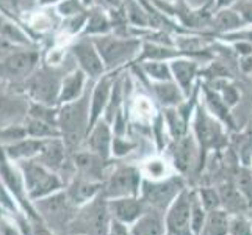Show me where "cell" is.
I'll return each instance as SVG.
<instances>
[{
  "label": "cell",
  "mask_w": 252,
  "mask_h": 235,
  "mask_svg": "<svg viewBox=\"0 0 252 235\" xmlns=\"http://www.w3.org/2000/svg\"><path fill=\"white\" fill-rule=\"evenodd\" d=\"M88 147H90V152L102 157L103 160L110 155L111 136H110V129L107 124H97V127L93 129L91 135L88 136Z\"/></svg>",
  "instance_id": "18"
},
{
  "label": "cell",
  "mask_w": 252,
  "mask_h": 235,
  "mask_svg": "<svg viewBox=\"0 0 252 235\" xmlns=\"http://www.w3.org/2000/svg\"><path fill=\"white\" fill-rule=\"evenodd\" d=\"M16 165L21 171L25 193L30 201L63 190V180L60 179L58 174L46 168L36 159H25L16 162Z\"/></svg>",
  "instance_id": "3"
},
{
  "label": "cell",
  "mask_w": 252,
  "mask_h": 235,
  "mask_svg": "<svg viewBox=\"0 0 252 235\" xmlns=\"http://www.w3.org/2000/svg\"><path fill=\"white\" fill-rule=\"evenodd\" d=\"M60 90L62 88H58L57 78L46 72L34 75L29 82L30 94L41 105H52L57 101V98H60Z\"/></svg>",
  "instance_id": "11"
},
{
  "label": "cell",
  "mask_w": 252,
  "mask_h": 235,
  "mask_svg": "<svg viewBox=\"0 0 252 235\" xmlns=\"http://www.w3.org/2000/svg\"><path fill=\"white\" fill-rule=\"evenodd\" d=\"M34 159L44 165L46 168H49L50 171L62 174L63 171H66V165H67L66 144L57 140V138H50L49 141H44L41 152Z\"/></svg>",
  "instance_id": "12"
},
{
  "label": "cell",
  "mask_w": 252,
  "mask_h": 235,
  "mask_svg": "<svg viewBox=\"0 0 252 235\" xmlns=\"http://www.w3.org/2000/svg\"><path fill=\"white\" fill-rule=\"evenodd\" d=\"M191 212H193V196L182 190L168 208L166 229L171 235H194L191 229Z\"/></svg>",
  "instance_id": "5"
},
{
  "label": "cell",
  "mask_w": 252,
  "mask_h": 235,
  "mask_svg": "<svg viewBox=\"0 0 252 235\" xmlns=\"http://www.w3.org/2000/svg\"><path fill=\"white\" fill-rule=\"evenodd\" d=\"M225 101H227L230 105L237 102V93L233 91V88H229L227 91H225Z\"/></svg>",
  "instance_id": "46"
},
{
  "label": "cell",
  "mask_w": 252,
  "mask_h": 235,
  "mask_svg": "<svg viewBox=\"0 0 252 235\" xmlns=\"http://www.w3.org/2000/svg\"><path fill=\"white\" fill-rule=\"evenodd\" d=\"M138 188H140V172L126 167L116 169L108 177V180L102 185V195L107 199L136 196Z\"/></svg>",
  "instance_id": "6"
},
{
  "label": "cell",
  "mask_w": 252,
  "mask_h": 235,
  "mask_svg": "<svg viewBox=\"0 0 252 235\" xmlns=\"http://www.w3.org/2000/svg\"><path fill=\"white\" fill-rule=\"evenodd\" d=\"M240 22L238 16L233 13V11H222L218 19H216V24H218V29H232V27H237Z\"/></svg>",
  "instance_id": "37"
},
{
  "label": "cell",
  "mask_w": 252,
  "mask_h": 235,
  "mask_svg": "<svg viewBox=\"0 0 252 235\" xmlns=\"http://www.w3.org/2000/svg\"><path fill=\"white\" fill-rule=\"evenodd\" d=\"M42 146H44V140H38V138H24V140L17 141L14 144L2 146L5 155L11 162H21L25 159H34L41 152Z\"/></svg>",
  "instance_id": "14"
},
{
  "label": "cell",
  "mask_w": 252,
  "mask_h": 235,
  "mask_svg": "<svg viewBox=\"0 0 252 235\" xmlns=\"http://www.w3.org/2000/svg\"><path fill=\"white\" fill-rule=\"evenodd\" d=\"M133 113L140 119H149L154 113V107H152L151 101L147 98H143V96L141 98H136L135 105H133Z\"/></svg>",
  "instance_id": "34"
},
{
  "label": "cell",
  "mask_w": 252,
  "mask_h": 235,
  "mask_svg": "<svg viewBox=\"0 0 252 235\" xmlns=\"http://www.w3.org/2000/svg\"><path fill=\"white\" fill-rule=\"evenodd\" d=\"M108 235H130V231L127 229V224L121 223L118 220H111Z\"/></svg>",
  "instance_id": "44"
},
{
  "label": "cell",
  "mask_w": 252,
  "mask_h": 235,
  "mask_svg": "<svg viewBox=\"0 0 252 235\" xmlns=\"http://www.w3.org/2000/svg\"><path fill=\"white\" fill-rule=\"evenodd\" d=\"M187 2H188L191 6H202L205 2H208V0H187Z\"/></svg>",
  "instance_id": "48"
},
{
  "label": "cell",
  "mask_w": 252,
  "mask_h": 235,
  "mask_svg": "<svg viewBox=\"0 0 252 235\" xmlns=\"http://www.w3.org/2000/svg\"><path fill=\"white\" fill-rule=\"evenodd\" d=\"M168 124L171 127V132H172L174 136L179 138L182 134H184V130H185L184 121L180 119V116L177 115L176 111H168Z\"/></svg>",
  "instance_id": "40"
},
{
  "label": "cell",
  "mask_w": 252,
  "mask_h": 235,
  "mask_svg": "<svg viewBox=\"0 0 252 235\" xmlns=\"http://www.w3.org/2000/svg\"><path fill=\"white\" fill-rule=\"evenodd\" d=\"M107 29H108V21L102 14L95 13V14L91 16L90 24H88V32H91V33H100V32H105Z\"/></svg>",
  "instance_id": "39"
},
{
  "label": "cell",
  "mask_w": 252,
  "mask_h": 235,
  "mask_svg": "<svg viewBox=\"0 0 252 235\" xmlns=\"http://www.w3.org/2000/svg\"><path fill=\"white\" fill-rule=\"evenodd\" d=\"M172 69H174V74H176V78L179 80L180 86L188 93L191 80H193L194 72H196V65L189 63V62H177V63H174Z\"/></svg>",
  "instance_id": "27"
},
{
  "label": "cell",
  "mask_w": 252,
  "mask_h": 235,
  "mask_svg": "<svg viewBox=\"0 0 252 235\" xmlns=\"http://www.w3.org/2000/svg\"><path fill=\"white\" fill-rule=\"evenodd\" d=\"M0 235H22L19 226L6 212L0 213Z\"/></svg>",
  "instance_id": "33"
},
{
  "label": "cell",
  "mask_w": 252,
  "mask_h": 235,
  "mask_svg": "<svg viewBox=\"0 0 252 235\" xmlns=\"http://www.w3.org/2000/svg\"><path fill=\"white\" fill-rule=\"evenodd\" d=\"M201 202L207 212H212L220 208L221 205V198H220V191H215L212 188H205L201 191Z\"/></svg>",
  "instance_id": "31"
},
{
  "label": "cell",
  "mask_w": 252,
  "mask_h": 235,
  "mask_svg": "<svg viewBox=\"0 0 252 235\" xmlns=\"http://www.w3.org/2000/svg\"><path fill=\"white\" fill-rule=\"evenodd\" d=\"M75 58L79 60L80 66L85 72H88L93 77H97L103 72V63L97 52L88 42H80L74 47Z\"/></svg>",
  "instance_id": "15"
},
{
  "label": "cell",
  "mask_w": 252,
  "mask_h": 235,
  "mask_svg": "<svg viewBox=\"0 0 252 235\" xmlns=\"http://www.w3.org/2000/svg\"><path fill=\"white\" fill-rule=\"evenodd\" d=\"M230 235H252V228L246 218L243 216H235L230 220V228H229Z\"/></svg>",
  "instance_id": "35"
},
{
  "label": "cell",
  "mask_w": 252,
  "mask_h": 235,
  "mask_svg": "<svg viewBox=\"0 0 252 235\" xmlns=\"http://www.w3.org/2000/svg\"><path fill=\"white\" fill-rule=\"evenodd\" d=\"M194 162V143L191 138H182L174 151V165L180 172H188Z\"/></svg>",
  "instance_id": "20"
},
{
  "label": "cell",
  "mask_w": 252,
  "mask_h": 235,
  "mask_svg": "<svg viewBox=\"0 0 252 235\" xmlns=\"http://www.w3.org/2000/svg\"><path fill=\"white\" fill-rule=\"evenodd\" d=\"M27 129L22 126H6L0 129V144L2 146H8V144H14L17 141L27 138Z\"/></svg>",
  "instance_id": "28"
},
{
  "label": "cell",
  "mask_w": 252,
  "mask_h": 235,
  "mask_svg": "<svg viewBox=\"0 0 252 235\" xmlns=\"http://www.w3.org/2000/svg\"><path fill=\"white\" fill-rule=\"evenodd\" d=\"M29 2H34V0H29Z\"/></svg>",
  "instance_id": "50"
},
{
  "label": "cell",
  "mask_w": 252,
  "mask_h": 235,
  "mask_svg": "<svg viewBox=\"0 0 252 235\" xmlns=\"http://www.w3.org/2000/svg\"><path fill=\"white\" fill-rule=\"evenodd\" d=\"M111 220L108 199L100 193L77 208L69 235H108Z\"/></svg>",
  "instance_id": "2"
},
{
  "label": "cell",
  "mask_w": 252,
  "mask_h": 235,
  "mask_svg": "<svg viewBox=\"0 0 252 235\" xmlns=\"http://www.w3.org/2000/svg\"><path fill=\"white\" fill-rule=\"evenodd\" d=\"M164 229L166 226L158 210H146L141 218L133 223L130 235H164Z\"/></svg>",
  "instance_id": "17"
},
{
  "label": "cell",
  "mask_w": 252,
  "mask_h": 235,
  "mask_svg": "<svg viewBox=\"0 0 252 235\" xmlns=\"http://www.w3.org/2000/svg\"><path fill=\"white\" fill-rule=\"evenodd\" d=\"M83 2H91V0H83Z\"/></svg>",
  "instance_id": "49"
},
{
  "label": "cell",
  "mask_w": 252,
  "mask_h": 235,
  "mask_svg": "<svg viewBox=\"0 0 252 235\" xmlns=\"http://www.w3.org/2000/svg\"><path fill=\"white\" fill-rule=\"evenodd\" d=\"M143 201L146 205L152 207L154 210H163L168 208L172 201L179 196L182 191V185L177 180H152L143 184Z\"/></svg>",
  "instance_id": "7"
},
{
  "label": "cell",
  "mask_w": 252,
  "mask_h": 235,
  "mask_svg": "<svg viewBox=\"0 0 252 235\" xmlns=\"http://www.w3.org/2000/svg\"><path fill=\"white\" fill-rule=\"evenodd\" d=\"M144 174L152 180H160L168 174L166 163H164L163 160H160V159L149 160L144 165Z\"/></svg>",
  "instance_id": "30"
},
{
  "label": "cell",
  "mask_w": 252,
  "mask_h": 235,
  "mask_svg": "<svg viewBox=\"0 0 252 235\" xmlns=\"http://www.w3.org/2000/svg\"><path fill=\"white\" fill-rule=\"evenodd\" d=\"M34 29H38L39 32H44V30H49L50 29V25H52V22H50V19L46 16V14H36L32 19V22H30Z\"/></svg>",
  "instance_id": "43"
},
{
  "label": "cell",
  "mask_w": 252,
  "mask_h": 235,
  "mask_svg": "<svg viewBox=\"0 0 252 235\" xmlns=\"http://www.w3.org/2000/svg\"><path fill=\"white\" fill-rule=\"evenodd\" d=\"M146 71L149 75L154 78H158V80H169V71L168 67L161 65V63H149L146 65Z\"/></svg>",
  "instance_id": "38"
},
{
  "label": "cell",
  "mask_w": 252,
  "mask_h": 235,
  "mask_svg": "<svg viewBox=\"0 0 252 235\" xmlns=\"http://www.w3.org/2000/svg\"><path fill=\"white\" fill-rule=\"evenodd\" d=\"M197 136L205 147H213L221 144V130L210 118L205 115H199L196 123Z\"/></svg>",
  "instance_id": "19"
},
{
  "label": "cell",
  "mask_w": 252,
  "mask_h": 235,
  "mask_svg": "<svg viewBox=\"0 0 252 235\" xmlns=\"http://www.w3.org/2000/svg\"><path fill=\"white\" fill-rule=\"evenodd\" d=\"M27 135L32 138H38V140H42V138H58L62 135L58 129H55V126L52 123H47L44 119H38L30 116V119L27 121Z\"/></svg>",
  "instance_id": "22"
},
{
  "label": "cell",
  "mask_w": 252,
  "mask_h": 235,
  "mask_svg": "<svg viewBox=\"0 0 252 235\" xmlns=\"http://www.w3.org/2000/svg\"><path fill=\"white\" fill-rule=\"evenodd\" d=\"M97 2L105 6H116L119 3V0H97Z\"/></svg>",
  "instance_id": "47"
},
{
  "label": "cell",
  "mask_w": 252,
  "mask_h": 235,
  "mask_svg": "<svg viewBox=\"0 0 252 235\" xmlns=\"http://www.w3.org/2000/svg\"><path fill=\"white\" fill-rule=\"evenodd\" d=\"M36 62L38 55L34 52H16L0 63V74L10 78L25 77L33 71Z\"/></svg>",
  "instance_id": "10"
},
{
  "label": "cell",
  "mask_w": 252,
  "mask_h": 235,
  "mask_svg": "<svg viewBox=\"0 0 252 235\" xmlns=\"http://www.w3.org/2000/svg\"><path fill=\"white\" fill-rule=\"evenodd\" d=\"M240 10H241L243 16H245L248 21H251V22H252V2L243 3V5L240 6Z\"/></svg>",
  "instance_id": "45"
},
{
  "label": "cell",
  "mask_w": 252,
  "mask_h": 235,
  "mask_svg": "<svg viewBox=\"0 0 252 235\" xmlns=\"http://www.w3.org/2000/svg\"><path fill=\"white\" fill-rule=\"evenodd\" d=\"M83 86V74L82 72H75L71 77H67L62 90H60V101L62 102H72L74 99H77V96L80 94Z\"/></svg>",
  "instance_id": "25"
},
{
  "label": "cell",
  "mask_w": 252,
  "mask_h": 235,
  "mask_svg": "<svg viewBox=\"0 0 252 235\" xmlns=\"http://www.w3.org/2000/svg\"><path fill=\"white\" fill-rule=\"evenodd\" d=\"M66 193L75 207H80L102 193V184L100 182L83 179V177H79V179L75 177L71 184L67 185Z\"/></svg>",
  "instance_id": "13"
},
{
  "label": "cell",
  "mask_w": 252,
  "mask_h": 235,
  "mask_svg": "<svg viewBox=\"0 0 252 235\" xmlns=\"http://www.w3.org/2000/svg\"><path fill=\"white\" fill-rule=\"evenodd\" d=\"M102 157L93 152H80L74 155L75 168L80 171V177L99 182L102 174Z\"/></svg>",
  "instance_id": "16"
},
{
  "label": "cell",
  "mask_w": 252,
  "mask_h": 235,
  "mask_svg": "<svg viewBox=\"0 0 252 235\" xmlns=\"http://www.w3.org/2000/svg\"><path fill=\"white\" fill-rule=\"evenodd\" d=\"M205 208L202 202L193 196V212H191V229H193L194 235H199L202 232L204 226H205Z\"/></svg>",
  "instance_id": "29"
},
{
  "label": "cell",
  "mask_w": 252,
  "mask_h": 235,
  "mask_svg": "<svg viewBox=\"0 0 252 235\" xmlns=\"http://www.w3.org/2000/svg\"><path fill=\"white\" fill-rule=\"evenodd\" d=\"M237 188L246 199L248 204H252V176L246 171H241L237 177Z\"/></svg>",
  "instance_id": "32"
},
{
  "label": "cell",
  "mask_w": 252,
  "mask_h": 235,
  "mask_svg": "<svg viewBox=\"0 0 252 235\" xmlns=\"http://www.w3.org/2000/svg\"><path fill=\"white\" fill-rule=\"evenodd\" d=\"M95 46L99 49V54L102 55L103 62L113 66L121 63L123 60L128 58L133 54L138 44L135 41H119L111 38H102L95 41Z\"/></svg>",
  "instance_id": "9"
},
{
  "label": "cell",
  "mask_w": 252,
  "mask_h": 235,
  "mask_svg": "<svg viewBox=\"0 0 252 235\" xmlns=\"http://www.w3.org/2000/svg\"><path fill=\"white\" fill-rule=\"evenodd\" d=\"M32 204L34 212L55 235H69V228L79 207L72 204L66 190H58L44 198L34 199Z\"/></svg>",
  "instance_id": "1"
},
{
  "label": "cell",
  "mask_w": 252,
  "mask_h": 235,
  "mask_svg": "<svg viewBox=\"0 0 252 235\" xmlns=\"http://www.w3.org/2000/svg\"><path fill=\"white\" fill-rule=\"evenodd\" d=\"M155 91H157L158 98L166 103L177 102V99H179L177 88L172 85H158V86H155Z\"/></svg>",
  "instance_id": "36"
},
{
  "label": "cell",
  "mask_w": 252,
  "mask_h": 235,
  "mask_svg": "<svg viewBox=\"0 0 252 235\" xmlns=\"http://www.w3.org/2000/svg\"><path fill=\"white\" fill-rule=\"evenodd\" d=\"M146 204L143 199L136 196L115 198L108 199V208L113 220H118L124 224H133L146 213Z\"/></svg>",
  "instance_id": "8"
},
{
  "label": "cell",
  "mask_w": 252,
  "mask_h": 235,
  "mask_svg": "<svg viewBox=\"0 0 252 235\" xmlns=\"http://www.w3.org/2000/svg\"><path fill=\"white\" fill-rule=\"evenodd\" d=\"M108 101V83L103 82L97 86V90L93 94V102H91V108H90V127L97 123V119L100 116L102 110L105 108Z\"/></svg>",
  "instance_id": "24"
},
{
  "label": "cell",
  "mask_w": 252,
  "mask_h": 235,
  "mask_svg": "<svg viewBox=\"0 0 252 235\" xmlns=\"http://www.w3.org/2000/svg\"><path fill=\"white\" fill-rule=\"evenodd\" d=\"M60 132L67 147H75L85 135L86 124L90 127V108L86 101H72L60 110L57 116Z\"/></svg>",
  "instance_id": "4"
},
{
  "label": "cell",
  "mask_w": 252,
  "mask_h": 235,
  "mask_svg": "<svg viewBox=\"0 0 252 235\" xmlns=\"http://www.w3.org/2000/svg\"><path fill=\"white\" fill-rule=\"evenodd\" d=\"M204 228L207 235H227L230 228L229 213L225 210H221V208L208 212Z\"/></svg>",
  "instance_id": "21"
},
{
  "label": "cell",
  "mask_w": 252,
  "mask_h": 235,
  "mask_svg": "<svg viewBox=\"0 0 252 235\" xmlns=\"http://www.w3.org/2000/svg\"><path fill=\"white\" fill-rule=\"evenodd\" d=\"M220 198H221V205H225L229 212H237L240 213L241 210H245L248 201L243 195L238 191L237 187L225 185L220 190Z\"/></svg>",
  "instance_id": "23"
},
{
  "label": "cell",
  "mask_w": 252,
  "mask_h": 235,
  "mask_svg": "<svg viewBox=\"0 0 252 235\" xmlns=\"http://www.w3.org/2000/svg\"><path fill=\"white\" fill-rule=\"evenodd\" d=\"M58 10L64 16H74L82 11V5L79 3V0H64L63 3H60Z\"/></svg>",
  "instance_id": "41"
},
{
  "label": "cell",
  "mask_w": 252,
  "mask_h": 235,
  "mask_svg": "<svg viewBox=\"0 0 252 235\" xmlns=\"http://www.w3.org/2000/svg\"><path fill=\"white\" fill-rule=\"evenodd\" d=\"M0 38L3 39H10L13 42H17V44H27L29 39L24 34V32L17 27L16 24H13L11 21H8L5 16L0 14Z\"/></svg>",
  "instance_id": "26"
},
{
  "label": "cell",
  "mask_w": 252,
  "mask_h": 235,
  "mask_svg": "<svg viewBox=\"0 0 252 235\" xmlns=\"http://www.w3.org/2000/svg\"><path fill=\"white\" fill-rule=\"evenodd\" d=\"M30 223H32V235H55L54 231L49 229L46 223L41 218H36V220L30 218Z\"/></svg>",
  "instance_id": "42"
}]
</instances>
